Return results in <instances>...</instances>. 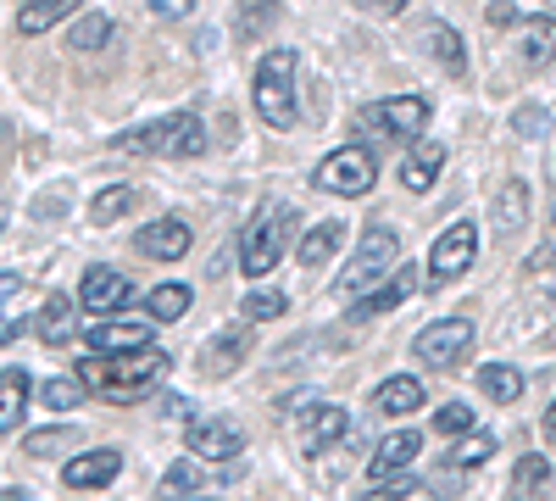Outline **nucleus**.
<instances>
[{
	"mask_svg": "<svg viewBox=\"0 0 556 501\" xmlns=\"http://www.w3.org/2000/svg\"><path fill=\"white\" fill-rule=\"evenodd\" d=\"M295 67H301L295 51H267L256 62L251 96H256V112H262L267 128H295V117H301V107H295Z\"/></svg>",
	"mask_w": 556,
	"mask_h": 501,
	"instance_id": "f03ea898",
	"label": "nucleus"
},
{
	"mask_svg": "<svg viewBox=\"0 0 556 501\" xmlns=\"http://www.w3.org/2000/svg\"><path fill=\"white\" fill-rule=\"evenodd\" d=\"M374 178H379L374 151H362V146H340V151H329V156L317 162L312 185H317V190H329V196H367V190H374Z\"/></svg>",
	"mask_w": 556,
	"mask_h": 501,
	"instance_id": "0eeeda50",
	"label": "nucleus"
},
{
	"mask_svg": "<svg viewBox=\"0 0 556 501\" xmlns=\"http://www.w3.org/2000/svg\"><path fill=\"white\" fill-rule=\"evenodd\" d=\"M479 390L495 401V406H513L523 396V374L513 368V362H490V368H479Z\"/></svg>",
	"mask_w": 556,
	"mask_h": 501,
	"instance_id": "393cba45",
	"label": "nucleus"
},
{
	"mask_svg": "<svg viewBox=\"0 0 556 501\" xmlns=\"http://www.w3.org/2000/svg\"><path fill=\"white\" fill-rule=\"evenodd\" d=\"M0 223H7V206H0Z\"/></svg>",
	"mask_w": 556,
	"mask_h": 501,
	"instance_id": "09e8293b",
	"label": "nucleus"
},
{
	"mask_svg": "<svg viewBox=\"0 0 556 501\" xmlns=\"http://www.w3.org/2000/svg\"><path fill=\"white\" fill-rule=\"evenodd\" d=\"M123 212H134V185H106L96 201H89V223H96V229H112Z\"/></svg>",
	"mask_w": 556,
	"mask_h": 501,
	"instance_id": "c85d7f7f",
	"label": "nucleus"
},
{
	"mask_svg": "<svg viewBox=\"0 0 556 501\" xmlns=\"http://www.w3.org/2000/svg\"><path fill=\"white\" fill-rule=\"evenodd\" d=\"M523 217H529V185H523V178H506L501 196H495V229L501 235H518Z\"/></svg>",
	"mask_w": 556,
	"mask_h": 501,
	"instance_id": "b1692460",
	"label": "nucleus"
},
{
	"mask_svg": "<svg viewBox=\"0 0 556 501\" xmlns=\"http://www.w3.org/2000/svg\"><path fill=\"white\" fill-rule=\"evenodd\" d=\"M78 301H84V312L89 317H106V312H123L128 301H134V285L123 279L117 267H106V262H96L78 279Z\"/></svg>",
	"mask_w": 556,
	"mask_h": 501,
	"instance_id": "9b49d317",
	"label": "nucleus"
},
{
	"mask_svg": "<svg viewBox=\"0 0 556 501\" xmlns=\"http://www.w3.org/2000/svg\"><path fill=\"white\" fill-rule=\"evenodd\" d=\"M406 496H417V479H384L374 490H362L356 501H406Z\"/></svg>",
	"mask_w": 556,
	"mask_h": 501,
	"instance_id": "ea45409f",
	"label": "nucleus"
},
{
	"mask_svg": "<svg viewBox=\"0 0 556 501\" xmlns=\"http://www.w3.org/2000/svg\"><path fill=\"white\" fill-rule=\"evenodd\" d=\"M417 406H424V379H412V374H395L374 390V413L384 418H412Z\"/></svg>",
	"mask_w": 556,
	"mask_h": 501,
	"instance_id": "6ab92c4d",
	"label": "nucleus"
},
{
	"mask_svg": "<svg viewBox=\"0 0 556 501\" xmlns=\"http://www.w3.org/2000/svg\"><path fill=\"white\" fill-rule=\"evenodd\" d=\"M173 501H217V496H173Z\"/></svg>",
	"mask_w": 556,
	"mask_h": 501,
	"instance_id": "49530a36",
	"label": "nucleus"
},
{
	"mask_svg": "<svg viewBox=\"0 0 556 501\" xmlns=\"http://www.w3.org/2000/svg\"><path fill=\"white\" fill-rule=\"evenodd\" d=\"M545 435L556 440V401H551V413H545Z\"/></svg>",
	"mask_w": 556,
	"mask_h": 501,
	"instance_id": "a18cd8bd",
	"label": "nucleus"
},
{
	"mask_svg": "<svg viewBox=\"0 0 556 501\" xmlns=\"http://www.w3.org/2000/svg\"><path fill=\"white\" fill-rule=\"evenodd\" d=\"M295 223H301V217H295V206H285V201H273V206H262V212L251 217V229H245V240H240V262H245L251 279H262V273L278 267V256H285V240H290Z\"/></svg>",
	"mask_w": 556,
	"mask_h": 501,
	"instance_id": "39448f33",
	"label": "nucleus"
},
{
	"mask_svg": "<svg viewBox=\"0 0 556 501\" xmlns=\"http://www.w3.org/2000/svg\"><path fill=\"white\" fill-rule=\"evenodd\" d=\"M117 474H123V451H117V446L84 451V458H73V463L62 468V479H67L73 490H106Z\"/></svg>",
	"mask_w": 556,
	"mask_h": 501,
	"instance_id": "4468645a",
	"label": "nucleus"
},
{
	"mask_svg": "<svg viewBox=\"0 0 556 501\" xmlns=\"http://www.w3.org/2000/svg\"><path fill=\"white\" fill-rule=\"evenodd\" d=\"M473 418H479V413H473L468 401H445L440 413H434V429H440V435H473Z\"/></svg>",
	"mask_w": 556,
	"mask_h": 501,
	"instance_id": "2f4dec72",
	"label": "nucleus"
},
{
	"mask_svg": "<svg viewBox=\"0 0 556 501\" xmlns=\"http://www.w3.org/2000/svg\"><path fill=\"white\" fill-rule=\"evenodd\" d=\"M17 335H23V324H0V346H12Z\"/></svg>",
	"mask_w": 556,
	"mask_h": 501,
	"instance_id": "37998d69",
	"label": "nucleus"
},
{
	"mask_svg": "<svg viewBox=\"0 0 556 501\" xmlns=\"http://www.w3.org/2000/svg\"><path fill=\"white\" fill-rule=\"evenodd\" d=\"M285 290H251L245 301H240V317L245 324H267V317H285Z\"/></svg>",
	"mask_w": 556,
	"mask_h": 501,
	"instance_id": "7c9ffc66",
	"label": "nucleus"
},
{
	"mask_svg": "<svg viewBox=\"0 0 556 501\" xmlns=\"http://www.w3.org/2000/svg\"><path fill=\"white\" fill-rule=\"evenodd\" d=\"M351 435V413L345 406H317V413L306 418V451L317 458V451H329L334 440H345Z\"/></svg>",
	"mask_w": 556,
	"mask_h": 501,
	"instance_id": "4be33fe9",
	"label": "nucleus"
},
{
	"mask_svg": "<svg viewBox=\"0 0 556 501\" xmlns=\"http://www.w3.org/2000/svg\"><path fill=\"white\" fill-rule=\"evenodd\" d=\"M545 479H551V463L540 458V451H529V458L513 468V485H518V496H523V490H540Z\"/></svg>",
	"mask_w": 556,
	"mask_h": 501,
	"instance_id": "c9c22d12",
	"label": "nucleus"
},
{
	"mask_svg": "<svg viewBox=\"0 0 556 501\" xmlns=\"http://www.w3.org/2000/svg\"><path fill=\"white\" fill-rule=\"evenodd\" d=\"M473 317H440V324H429L424 335L412 340L417 362H429V368H451V362H462L473 351Z\"/></svg>",
	"mask_w": 556,
	"mask_h": 501,
	"instance_id": "9d476101",
	"label": "nucleus"
},
{
	"mask_svg": "<svg viewBox=\"0 0 556 501\" xmlns=\"http://www.w3.org/2000/svg\"><path fill=\"white\" fill-rule=\"evenodd\" d=\"M417 285H424V279H417V267H412V262H401L379 290H367V296L351 306V317H379V312H395V306H406V301L417 296Z\"/></svg>",
	"mask_w": 556,
	"mask_h": 501,
	"instance_id": "ddd939ff",
	"label": "nucleus"
},
{
	"mask_svg": "<svg viewBox=\"0 0 556 501\" xmlns=\"http://www.w3.org/2000/svg\"><path fill=\"white\" fill-rule=\"evenodd\" d=\"M73 7H78V0H34V7L17 12V34H45V28H56V23L73 17Z\"/></svg>",
	"mask_w": 556,
	"mask_h": 501,
	"instance_id": "bb28decb",
	"label": "nucleus"
},
{
	"mask_svg": "<svg viewBox=\"0 0 556 501\" xmlns=\"http://www.w3.org/2000/svg\"><path fill=\"white\" fill-rule=\"evenodd\" d=\"M545 128H551V112L545 107H518L513 112V134H518V140H540Z\"/></svg>",
	"mask_w": 556,
	"mask_h": 501,
	"instance_id": "4c0bfd02",
	"label": "nucleus"
},
{
	"mask_svg": "<svg viewBox=\"0 0 556 501\" xmlns=\"http://www.w3.org/2000/svg\"><path fill=\"white\" fill-rule=\"evenodd\" d=\"M551 223H556V201H551Z\"/></svg>",
	"mask_w": 556,
	"mask_h": 501,
	"instance_id": "de8ad7c7",
	"label": "nucleus"
},
{
	"mask_svg": "<svg viewBox=\"0 0 556 501\" xmlns=\"http://www.w3.org/2000/svg\"><path fill=\"white\" fill-rule=\"evenodd\" d=\"M429 112L434 107L424 96H390V101L362 107L356 112V128L374 134V140H406V146H417V140H424V128H429Z\"/></svg>",
	"mask_w": 556,
	"mask_h": 501,
	"instance_id": "423d86ee",
	"label": "nucleus"
},
{
	"mask_svg": "<svg viewBox=\"0 0 556 501\" xmlns=\"http://www.w3.org/2000/svg\"><path fill=\"white\" fill-rule=\"evenodd\" d=\"M128 351H151V324H96L89 329V356H128Z\"/></svg>",
	"mask_w": 556,
	"mask_h": 501,
	"instance_id": "dca6fc26",
	"label": "nucleus"
},
{
	"mask_svg": "<svg viewBox=\"0 0 556 501\" xmlns=\"http://www.w3.org/2000/svg\"><path fill=\"white\" fill-rule=\"evenodd\" d=\"M440 167H445V146H440V140H417V146H406V156H401V185H406L412 196H424V190H434Z\"/></svg>",
	"mask_w": 556,
	"mask_h": 501,
	"instance_id": "f3484780",
	"label": "nucleus"
},
{
	"mask_svg": "<svg viewBox=\"0 0 556 501\" xmlns=\"http://www.w3.org/2000/svg\"><path fill=\"white\" fill-rule=\"evenodd\" d=\"M190 301H195L190 285H156L146 296V312H151V324H178V317L190 312Z\"/></svg>",
	"mask_w": 556,
	"mask_h": 501,
	"instance_id": "a878e982",
	"label": "nucleus"
},
{
	"mask_svg": "<svg viewBox=\"0 0 556 501\" xmlns=\"http://www.w3.org/2000/svg\"><path fill=\"white\" fill-rule=\"evenodd\" d=\"M162 490H167V496H173V490H178V496L201 490V468H195V463H173V468L162 474Z\"/></svg>",
	"mask_w": 556,
	"mask_h": 501,
	"instance_id": "58836bf2",
	"label": "nucleus"
},
{
	"mask_svg": "<svg viewBox=\"0 0 556 501\" xmlns=\"http://www.w3.org/2000/svg\"><path fill=\"white\" fill-rule=\"evenodd\" d=\"M490 451H495L490 435H468V440L451 451V463H456V468H479V463H490Z\"/></svg>",
	"mask_w": 556,
	"mask_h": 501,
	"instance_id": "f704fd0d",
	"label": "nucleus"
},
{
	"mask_svg": "<svg viewBox=\"0 0 556 501\" xmlns=\"http://www.w3.org/2000/svg\"><path fill=\"white\" fill-rule=\"evenodd\" d=\"M523 62L529 67H545L551 57H556V17H534V23H523Z\"/></svg>",
	"mask_w": 556,
	"mask_h": 501,
	"instance_id": "cd10ccee",
	"label": "nucleus"
},
{
	"mask_svg": "<svg viewBox=\"0 0 556 501\" xmlns=\"http://www.w3.org/2000/svg\"><path fill=\"white\" fill-rule=\"evenodd\" d=\"M490 23H518V7H490Z\"/></svg>",
	"mask_w": 556,
	"mask_h": 501,
	"instance_id": "79ce46f5",
	"label": "nucleus"
},
{
	"mask_svg": "<svg viewBox=\"0 0 556 501\" xmlns=\"http://www.w3.org/2000/svg\"><path fill=\"white\" fill-rule=\"evenodd\" d=\"M395 262H401V235H395V229H384V223H374V229H362L356 256H351V267L340 273V290L362 301L367 290H379V285L390 279Z\"/></svg>",
	"mask_w": 556,
	"mask_h": 501,
	"instance_id": "7ed1b4c3",
	"label": "nucleus"
},
{
	"mask_svg": "<svg viewBox=\"0 0 556 501\" xmlns=\"http://www.w3.org/2000/svg\"><path fill=\"white\" fill-rule=\"evenodd\" d=\"M34 335H39L45 346H67V340L78 335V301H73V296H45V306H39V317H34Z\"/></svg>",
	"mask_w": 556,
	"mask_h": 501,
	"instance_id": "a211bd4d",
	"label": "nucleus"
},
{
	"mask_svg": "<svg viewBox=\"0 0 556 501\" xmlns=\"http://www.w3.org/2000/svg\"><path fill=\"white\" fill-rule=\"evenodd\" d=\"M28 413V374L23 368H7L0 374V435H12Z\"/></svg>",
	"mask_w": 556,
	"mask_h": 501,
	"instance_id": "5701e85b",
	"label": "nucleus"
},
{
	"mask_svg": "<svg viewBox=\"0 0 556 501\" xmlns=\"http://www.w3.org/2000/svg\"><path fill=\"white\" fill-rule=\"evenodd\" d=\"M417 451H424V435H417V429H395V435H384V440H379V451H374V463H367L374 485L401 479V468H412Z\"/></svg>",
	"mask_w": 556,
	"mask_h": 501,
	"instance_id": "2eb2a0df",
	"label": "nucleus"
},
{
	"mask_svg": "<svg viewBox=\"0 0 556 501\" xmlns=\"http://www.w3.org/2000/svg\"><path fill=\"white\" fill-rule=\"evenodd\" d=\"M106 39H112V23H106V17H84V23L73 28V51H101Z\"/></svg>",
	"mask_w": 556,
	"mask_h": 501,
	"instance_id": "e433bc0d",
	"label": "nucleus"
},
{
	"mask_svg": "<svg viewBox=\"0 0 556 501\" xmlns=\"http://www.w3.org/2000/svg\"><path fill=\"white\" fill-rule=\"evenodd\" d=\"M123 151L134 156H201L206 151V123L195 112H173L162 123H146V128H134Z\"/></svg>",
	"mask_w": 556,
	"mask_h": 501,
	"instance_id": "20e7f679",
	"label": "nucleus"
},
{
	"mask_svg": "<svg viewBox=\"0 0 556 501\" xmlns=\"http://www.w3.org/2000/svg\"><path fill=\"white\" fill-rule=\"evenodd\" d=\"M245 351H251V335H245V329H235V335H212V340L201 346V374H235Z\"/></svg>",
	"mask_w": 556,
	"mask_h": 501,
	"instance_id": "412c9836",
	"label": "nucleus"
},
{
	"mask_svg": "<svg viewBox=\"0 0 556 501\" xmlns=\"http://www.w3.org/2000/svg\"><path fill=\"white\" fill-rule=\"evenodd\" d=\"M167 351H128V356H96V362H78V385L89 390V396H101V401H139V396H151L156 385H162V374H167Z\"/></svg>",
	"mask_w": 556,
	"mask_h": 501,
	"instance_id": "f257e3e1",
	"label": "nucleus"
},
{
	"mask_svg": "<svg viewBox=\"0 0 556 501\" xmlns=\"http://www.w3.org/2000/svg\"><path fill=\"white\" fill-rule=\"evenodd\" d=\"M429 51H434V62H440L445 73H462V67H468V57H462V34L445 28V23H429Z\"/></svg>",
	"mask_w": 556,
	"mask_h": 501,
	"instance_id": "c756f323",
	"label": "nucleus"
},
{
	"mask_svg": "<svg viewBox=\"0 0 556 501\" xmlns=\"http://www.w3.org/2000/svg\"><path fill=\"white\" fill-rule=\"evenodd\" d=\"M340 246H345V223H340V217H323V223H312V229L301 235L295 256H301V267L312 273V267H323V262H329Z\"/></svg>",
	"mask_w": 556,
	"mask_h": 501,
	"instance_id": "aec40b11",
	"label": "nucleus"
},
{
	"mask_svg": "<svg viewBox=\"0 0 556 501\" xmlns=\"http://www.w3.org/2000/svg\"><path fill=\"white\" fill-rule=\"evenodd\" d=\"M134 246L146 256H156V262H178L184 251L195 246V229L184 217H156V223H146V229L134 235Z\"/></svg>",
	"mask_w": 556,
	"mask_h": 501,
	"instance_id": "f8f14e48",
	"label": "nucleus"
},
{
	"mask_svg": "<svg viewBox=\"0 0 556 501\" xmlns=\"http://www.w3.org/2000/svg\"><path fill=\"white\" fill-rule=\"evenodd\" d=\"M473 256H479V223L456 217L451 229L429 246V285H456L462 273L473 267Z\"/></svg>",
	"mask_w": 556,
	"mask_h": 501,
	"instance_id": "6e6552de",
	"label": "nucleus"
},
{
	"mask_svg": "<svg viewBox=\"0 0 556 501\" xmlns=\"http://www.w3.org/2000/svg\"><path fill=\"white\" fill-rule=\"evenodd\" d=\"M0 501H28V496H23L17 485H7V490H0Z\"/></svg>",
	"mask_w": 556,
	"mask_h": 501,
	"instance_id": "c03bdc74",
	"label": "nucleus"
},
{
	"mask_svg": "<svg viewBox=\"0 0 556 501\" xmlns=\"http://www.w3.org/2000/svg\"><path fill=\"white\" fill-rule=\"evenodd\" d=\"M62 446H78V429H39V435H28V440H23L28 458H56Z\"/></svg>",
	"mask_w": 556,
	"mask_h": 501,
	"instance_id": "473e14b6",
	"label": "nucleus"
},
{
	"mask_svg": "<svg viewBox=\"0 0 556 501\" xmlns=\"http://www.w3.org/2000/svg\"><path fill=\"white\" fill-rule=\"evenodd\" d=\"M23 290V273H0V301H12Z\"/></svg>",
	"mask_w": 556,
	"mask_h": 501,
	"instance_id": "a19ab883",
	"label": "nucleus"
},
{
	"mask_svg": "<svg viewBox=\"0 0 556 501\" xmlns=\"http://www.w3.org/2000/svg\"><path fill=\"white\" fill-rule=\"evenodd\" d=\"M45 406H51V413H67V406H78L84 401V385L78 379H45Z\"/></svg>",
	"mask_w": 556,
	"mask_h": 501,
	"instance_id": "72a5a7b5",
	"label": "nucleus"
},
{
	"mask_svg": "<svg viewBox=\"0 0 556 501\" xmlns=\"http://www.w3.org/2000/svg\"><path fill=\"white\" fill-rule=\"evenodd\" d=\"M184 446L195 451L201 463H235L245 451V429L235 418H217V413H195L184 424Z\"/></svg>",
	"mask_w": 556,
	"mask_h": 501,
	"instance_id": "1a4fd4ad",
	"label": "nucleus"
}]
</instances>
